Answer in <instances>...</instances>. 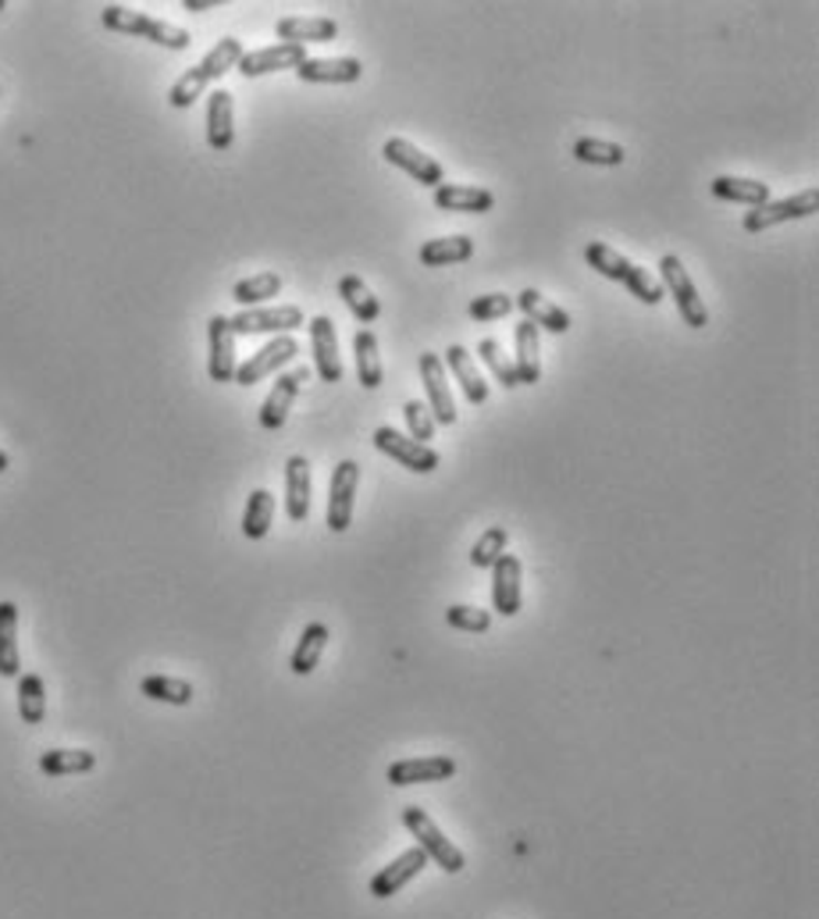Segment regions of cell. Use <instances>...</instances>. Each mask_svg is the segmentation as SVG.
Segmentation results:
<instances>
[{
  "mask_svg": "<svg viewBox=\"0 0 819 919\" xmlns=\"http://www.w3.org/2000/svg\"><path fill=\"white\" fill-rule=\"evenodd\" d=\"M513 311V300L506 293H485V296H474L468 314L474 321H495V317H506Z\"/></svg>",
  "mask_w": 819,
  "mask_h": 919,
  "instance_id": "obj_44",
  "label": "cell"
},
{
  "mask_svg": "<svg viewBox=\"0 0 819 919\" xmlns=\"http://www.w3.org/2000/svg\"><path fill=\"white\" fill-rule=\"evenodd\" d=\"M375 446L385 457L396 460L399 467H407L413 474H431L439 467V453L424 442H413L410 435L396 431V428H378L375 431Z\"/></svg>",
  "mask_w": 819,
  "mask_h": 919,
  "instance_id": "obj_10",
  "label": "cell"
},
{
  "mask_svg": "<svg viewBox=\"0 0 819 919\" xmlns=\"http://www.w3.org/2000/svg\"><path fill=\"white\" fill-rule=\"evenodd\" d=\"M442 364L453 370V378L460 382L463 396H468L471 403H485L489 399V382L481 378V370H477V364H474V357H471L468 349H463V346H449Z\"/></svg>",
  "mask_w": 819,
  "mask_h": 919,
  "instance_id": "obj_27",
  "label": "cell"
},
{
  "mask_svg": "<svg viewBox=\"0 0 819 919\" xmlns=\"http://www.w3.org/2000/svg\"><path fill=\"white\" fill-rule=\"evenodd\" d=\"M513 306H521L524 321H532L535 328H545V332H553V335L570 332V314L559 311V306L549 296H542L538 289H524V293L513 300Z\"/></svg>",
  "mask_w": 819,
  "mask_h": 919,
  "instance_id": "obj_21",
  "label": "cell"
},
{
  "mask_svg": "<svg viewBox=\"0 0 819 919\" xmlns=\"http://www.w3.org/2000/svg\"><path fill=\"white\" fill-rule=\"evenodd\" d=\"M96 755L90 749H51L40 755V770L46 777H69V773H90Z\"/></svg>",
  "mask_w": 819,
  "mask_h": 919,
  "instance_id": "obj_35",
  "label": "cell"
},
{
  "mask_svg": "<svg viewBox=\"0 0 819 919\" xmlns=\"http://www.w3.org/2000/svg\"><path fill=\"white\" fill-rule=\"evenodd\" d=\"M456 773V760L449 755H413V760H396L389 766V784L407 787V784H439Z\"/></svg>",
  "mask_w": 819,
  "mask_h": 919,
  "instance_id": "obj_13",
  "label": "cell"
},
{
  "mask_svg": "<svg viewBox=\"0 0 819 919\" xmlns=\"http://www.w3.org/2000/svg\"><path fill=\"white\" fill-rule=\"evenodd\" d=\"M139 691L154 702H168V706H189L192 702V685L182 681V677H168V673H150L139 681Z\"/></svg>",
  "mask_w": 819,
  "mask_h": 919,
  "instance_id": "obj_36",
  "label": "cell"
},
{
  "mask_svg": "<svg viewBox=\"0 0 819 919\" xmlns=\"http://www.w3.org/2000/svg\"><path fill=\"white\" fill-rule=\"evenodd\" d=\"M328 638H332V631H328V627L321 624V620H314V624L303 627V635H300L296 649H293V659H288V670H293L296 677L314 673V667H317L321 652H325Z\"/></svg>",
  "mask_w": 819,
  "mask_h": 919,
  "instance_id": "obj_28",
  "label": "cell"
},
{
  "mask_svg": "<svg viewBox=\"0 0 819 919\" xmlns=\"http://www.w3.org/2000/svg\"><path fill=\"white\" fill-rule=\"evenodd\" d=\"M8 467H11V460H8V453H4V449H0V474H4Z\"/></svg>",
  "mask_w": 819,
  "mask_h": 919,
  "instance_id": "obj_46",
  "label": "cell"
},
{
  "mask_svg": "<svg viewBox=\"0 0 819 919\" xmlns=\"http://www.w3.org/2000/svg\"><path fill=\"white\" fill-rule=\"evenodd\" d=\"M513 367H517V382H521V385L542 382L538 328L532 325V321H521V325H517V357H513Z\"/></svg>",
  "mask_w": 819,
  "mask_h": 919,
  "instance_id": "obj_31",
  "label": "cell"
},
{
  "mask_svg": "<svg viewBox=\"0 0 819 919\" xmlns=\"http://www.w3.org/2000/svg\"><path fill=\"white\" fill-rule=\"evenodd\" d=\"M403 827L413 834V842L417 848L424 852V856L435 863L439 869H445V874H460L463 866H468V859H463V852L449 842V837L439 831V824L431 819L421 805H407L403 810Z\"/></svg>",
  "mask_w": 819,
  "mask_h": 919,
  "instance_id": "obj_4",
  "label": "cell"
},
{
  "mask_svg": "<svg viewBox=\"0 0 819 919\" xmlns=\"http://www.w3.org/2000/svg\"><path fill=\"white\" fill-rule=\"evenodd\" d=\"M19 717L25 723H43V717H46V688H43L40 673L19 677Z\"/></svg>",
  "mask_w": 819,
  "mask_h": 919,
  "instance_id": "obj_39",
  "label": "cell"
},
{
  "mask_svg": "<svg viewBox=\"0 0 819 919\" xmlns=\"http://www.w3.org/2000/svg\"><path fill=\"white\" fill-rule=\"evenodd\" d=\"M307 61V51L296 43H275V46H261V51L243 54V61L235 64L243 79H256V75H271V72H285V69H300Z\"/></svg>",
  "mask_w": 819,
  "mask_h": 919,
  "instance_id": "obj_16",
  "label": "cell"
},
{
  "mask_svg": "<svg viewBox=\"0 0 819 919\" xmlns=\"http://www.w3.org/2000/svg\"><path fill=\"white\" fill-rule=\"evenodd\" d=\"M710 189L716 200H731V203H745V207L769 203V186L759 179H742V175H720V179H713Z\"/></svg>",
  "mask_w": 819,
  "mask_h": 919,
  "instance_id": "obj_29",
  "label": "cell"
},
{
  "mask_svg": "<svg viewBox=\"0 0 819 919\" xmlns=\"http://www.w3.org/2000/svg\"><path fill=\"white\" fill-rule=\"evenodd\" d=\"M660 275H663V282H660L663 293H670L673 303H678L684 325L687 328H705V325H710V311H705L699 289H695V282H692V275H687V268L681 264L678 253H666L663 257V261H660Z\"/></svg>",
  "mask_w": 819,
  "mask_h": 919,
  "instance_id": "obj_5",
  "label": "cell"
},
{
  "mask_svg": "<svg viewBox=\"0 0 819 919\" xmlns=\"http://www.w3.org/2000/svg\"><path fill=\"white\" fill-rule=\"evenodd\" d=\"M421 378H424L428 403H431L428 410L435 417V425H453L456 403H453V393H449V375L439 353H421Z\"/></svg>",
  "mask_w": 819,
  "mask_h": 919,
  "instance_id": "obj_14",
  "label": "cell"
},
{
  "mask_svg": "<svg viewBox=\"0 0 819 919\" xmlns=\"http://www.w3.org/2000/svg\"><path fill=\"white\" fill-rule=\"evenodd\" d=\"M221 0H182V8L186 11H211V8H218Z\"/></svg>",
  "mask_w": 819,
  "mask_h": 919,
  "instance_id": "obj_45",
  "label": "cell"
},
{
  "mask_svg": "<svg viewBox=\"0 0 819 919\" xmlns=\"http://www.w3.org/2000/svg\"><path fill=\"white\" fill-rule=\"evenodd\" d=\"M819 207V192L816 189H801L795 197H784V200H769L763 207H752V211L742 218L745 232H766L774 229V224H784V221H798V218H812Z\"/></svg>",
  "mask_w": 819,
  "mask_h": 919,
  "instance_id": "obj_6",
  "label": "cell"
},
{
  "mask_svg": "<svg viewBox=\"0 0 819 919\" xmlns=\"http://www.w3.org/2000/svg\"><path fill=\"white\" fill-rule=\"evenodd\" d=\"M353 353H357V378L364 389H378L385 382V367H381V353H378V338L375 332H357L353 338Z\"/></svg>",
  "mask_w": 819,
  "mask_h": 919,
  "instance_id": "obj_32",
  "label": "cell"
},
{
  "mask_svg": "<svg viewBox=\"0 0 819 919\" xmlns=\"http://www.w3.org/2000/svg\"><path fill=\"white\" fill-rule=\"evenodd\" d=\"M445 620L453 624L456 631H474V635L489 631V627H492V617H489V609H477V606H463V603L449 606V609H445Z\"/></svg>",
  "mask_w": 819,
  "mask_h": 919,
  "instance_id": "obj_43",
  "label": "cell"
},
{
  "mask_svg": "<svg viewBox=\"0 0 819 919\" xmlns=\"http://www.w3.org/2000/svg\"><path fill=\"white\" fill-rule=\"evenodd\" d=\"M279 40L282 43H332L339 36V22L328 14H314V19H279Z\"/></svg>",
  "mask_w": 819,
  "mask_h": 919,
  "instance_id": "obj_24",
  "label": "cell"
},
{
  "mask_svg": "<svg viewBox=\"0 0 819 919\" xmlns=\"http://www.w3.org/2000/svg\"><path fill=\"white\" fill-rule=\"evenodd\" d=\"M506 545H510V531L506 528H489L485 535H481L477 542H474V550H471V563L477 571H492L495 563H500V556L506 553Z\"/></svg>",
  "mask_w": 819,
  "mask_h": 919,
  "instance_id": "obj_40",
  "label": "cell"
},
{
  "mask_svg": "<svg viewBox=\"0 0 819 919\" xmlns=\"http://www.w3.org/2000/svg\"><path fill=\"white\" fill-rule=\"evenodd\" d=\"M574 157L581 160V165H599V168H617L623 165V147L620 143H609V139H596V136H585L574 143Z\"/></svg>",
  "mask_w": 819,
  "mask_h": 919,
  "instance_id": "obj_38",
  "label": "cell"
},
{
  "mask_svg": "<svg viewBox=\"0 0 819 919\" xmlns=\"http://www.w3.org/2000/svg\"><path fill=\"white\" fill-rule=\"evenodd\" d=\"M279 293H282V275H275V271H261V275H250L243 282H235L232 300L243 303V311H250V306H261Z\"/></svg>",
  "mask_w": 819,
  "mask_h": 919,
  "instance_id": "obj_37",
  "label": "cell"
},
{
  "mask_svg": "<svg viewBox=\"0 0 819 919\" xmlns=\"http://www.w3.org/2000/svg\"><path fill=\"white\" fill-rule=\"evenodd\" d=\"M311 346H314V367L321 382H343V357H339V335H335L332 317L317 314L311 321Z\"/></svg>",
  "mask_w": 819,
  "mask_h": 919,
  "instance_id": "obj_19",
  "label": "cell"
},
{
  "mask_svg": "<svg viewBox=\"0 0 819 919\" xmlns=\"http://www.w3.org/2000/svg\"><path fill=\"white\" fill-rule=\"evenodd\" d=\"M381 157L389 160V165H396L399 171H407L413 182H421V186H431V189H439L445 182V171L442 165L431 154H424L421 147H413L410 139H385V147H381Z\"/></svg>",
  "mask_w": 819,
  "mask_h": 919,
  "instance_id": "obj_8",
  "label": "cell"
},
{
  "mask_svg": "<svg viewBox=\"0 0 819 919\" xmlns=\"http://www.w3.org/2000/svg\"><path fill=\"white\" fill-rule=\"evenodd\" d=\"M357 489H360V463L343 460L332 471V481H328V528L335 531V535H343V531L353 524Z\"/></svg>",
  "mask_w": 819,
  "mask_h": 919,
  "instance_id": "obj_7",
  "label": "cell"
},
{
  "mask_svg": "<svg viewBox=\"0 0 819 919\" xmlns=\"http://www.w3.org/2000/svg\"><path fill=\"white\" fill-rule=\"evenodd\" d=\"M424 866H428V856H424V852L417 848V845H413V848H407L403 856H396L389 866L378 869V874L371 877V895H375V898H381V901H385V898H392V895H399V891H403L407 884L413 880V877H421V869H424Z\"/></svg>",
  "mask_w": 819,
  "mask_h": 919,
  "instance_id": "obj_17",
  "label": "cell"
},
{
  "mask_svg": "<svg viewBox=\"0 0 819 919\" xmlns=\"http://www.w3.org/2000/svg\"><path fill=\"white\" fill-rule=\"evenodd\" d=\"M403 414H407V428H410V439L413 442H424L428 439H435V417H431V410L424 407L421 399H407L403 403Z\"/></svg>",
  "mask_w": 819,
  "mask_h": 919,
  "instance_id": "obj_42",
  "label": "cell"
},
{
  "mask_svg": "<svg viewBox=\"0 0 819 919\" xmlns=\"http://www.w3.org/2000/svg\"><path fill=\"white\" fill-rule=\"evenodd\" d=\"M22 656H19V606L0 599V677H19Z\"/></svg>",
  "mask_w": 819,
  "mask_h": 919,
  "instance_id": "obj_26",
  "label": "cell"
},
{
  "mask_svg": "<svg viewBox=\"0 0 819 919\" xmlns=\"http://www.w3.org/2000/svg\"><path fill=\"white\" fill-rule=\"evenodd\" d=\"M521 577H524V567L517 556L503 553L500 563L492 567V609L503 613V617H517L521 613Z\"/></svg>",
  "mask_w": 819,
  "mask_h": 919,
  "instance_id": "obj_18",
  "label": "cell"
},
{
  "mask_svg": "<svg viewBox=\"0 0 819 919\" xmlns=\"http://www.w3.org/2000/svg\"><path fill=\"white\" fill-rule=\"evenodd\" d=\"M0 11H4V0H0Z\"/></svg>",
  "mask_w": 819,
  "mask_h": 919,
  "instance_id": "obj_47",
  "label": "cell"
},
{
  "mask_svg": "<svg viewBox=\"0 0 819 919\" xmlns=\"http://www.w3.org/2000/svg\"><path fill=\"white\" fill-rule=\"evenodd\" d=\"M303 382H311L307 367H293V370H285V375L275 378V385H271V393H267L264 407H261V428L264 431H279L288 421V410H293Z\"/></svg>",
  "mask_w": 819,
  "mask_h": 919,
  "instance_id": "obj_11",
  "label": "cell"
},
{
  "mask_svg": "<svg viewBox=\"0 0 819 919\" xmlns=\"http://www.w3.org/2000/svg\"><path fill=\"white\" fill-rule=\"evenodd\" d=\"M300 83H357L364 64L357 58H307L296 69Z\"/></svg>",
  "mask_w": 819,
  "mask_h": 919,
  "instance_id": "obj_22",
  "label": "cell"
},
{
  "mask_svg": "<svg viewBox=\"0 0 819 919\" xmlns=\"http://www.w3.org/2000/svg\"><path fill=\"white\" fill-rule=\"evenodd\" d=\"M271 524H275V495L267 489H253L250 499H246V510H243V535L261 542Z\"/></svg>",
  "mask_w": 819,
  "mask_h": 919,
  "instance_id": "obj_34",
  "label": "cell"
},
{
  "mask_svg": "<svg viewBox=\"0 0 819 919\" xmlns=\"http://www.w3.org/2000/svg\"><path fill=\"white\" fill-rule=\"evenodd\" d=\"M435 207L442 211H456V215H485L495 207V192L481 189V186H456V182H442L435 189Z\"/></svg>",
  "mask_w": 819,
  "mask_h": 919,
  "instance_id": "obj_23",
  "label": "cell"
},
{
  "mask_svg": "<svg viewBox=\"0 0 819 919\" xmlns=\"http://www.w3.org/2000/svg\"><path fill=\"white\" fill-rule=\"evenodd\" d=\"M235 139V125H232V93L229 90H214L207 96V143L211 150H229Z\"/></svg>",
  "mask_w": 819,
  "mask_h": 919,
  "instance_id": "obj_25",
  "label": "cell"
},
{
  "mask_svg": "<svg viewBox=\"0 0 819 919\" xmlns=\"http://www.w3.org/2000/svg\"><path fill=\"white\" fill-rule=\"evenodd\" d=\"M311 463L303 457H288L285 463V513L288 521H307L311 518Z\"/></svg>",
  "mask_w": 819,
  "mask_h": 919,
  "instance_id": "obj_20",
  "label": "cell"
},
{
  "mask_svg": "<svg viewBox=\"0 0 819 919\" xmlns=\"http://www.w3.org/2000/svg\"><path fill=\"white\" fill-rule=\"evenodd\" d=\"M296 353H300V343L293 335H279V338H271V343L264 349H256L253 357L246 364H239L235 367V378L239 385H253V382H261L267 375H275L279 367H285L288 361H296Z\"/></svg>",
  "mask_w": 819,
  "mask_h": 919,
  "instance_id": "obj_12",
  "label": "cell"
},
{
  "mask_svg": "<svg viewBox=\"0 0 819 919\" xmlns=\"http://www.w3.org/2000/svg\"><path fill=\"white\" fill-rule=\"evenodd\" d=\"M477 357L489 364V370L495 375V382L503 385V389H517V367H513L510 357H503V346L495 343V338H481L477 343Z\"/></svg>",
  "mask_w": 819,
  "mask_h": 919,
  "instance_id": "obj_41",
  "label": "cell"
},
{
  "mask_svg": "<svg viewBox=\"0 0 819 919\" xmlns=\"http://www.w3.org/2000/svg\"><path fill=\"white\" fill-rule=\"evenodd\" d=\"M243 43H239L235 36H224L218 40L211 51L203 54L200 64H192L189 72H182L179 79H175V86L168 90V104L171 107H192L203 96V90L214 83V79H221L224 72H232L239 61H243Z\"/></svg>",
  "mask_w": 819,
  "mask_h": 919,
  "instance_id": "obj_1",
  "label": "cell"
},
{
  "mask_svg": "<svg viewBox=\"0 0 819 919\" xmlns=\"http://www.w3.org/2000/svg\"><path fill=\"white\" fill-rule=\"evenodd\" d=\"M585 261L588 268H596L602 279L609 282H620V285H628L631 289V296L641 300V303H649L655 306L666 293H663V285L655 282L645 268H638L634 261H628L623 253H617L613 247H606V243H588L585 250Z\"/></svg>",
  "mask_w": 819,
  "mask_h": 919,
  "instance_id": "obj_2",
  "label": "cell"
},
{
  "mask_svg": "<svg viewBox=\"0 0 819 919\" xmlns=\"http://www.w3.org/2000/svg\"><path fill=\"white\" fill-rule=\"evenodd\" d=\"M339 296L346 300L349 314L357 317V321H364V325H371V321H378L381 303H378V296L371 293V289H367V282H364L360 275H343V279H339Z\"/></svg>",
  "mask_w": 819,
  "mask_h": 919,
  "instance_id": "obj_33",
  "label": "cell"
},
{
  "mask_svg": "<svg viewBox=\"0 0 819 919\" xmlns=\"http://www.w3.org/2000/svg\"><path fill=\"white\" fill-rule=\"evenodd\" d=\"M474 257V239L468 236H445V239H428L421 247V264L424 268H445V264H463Z\"/></svg>",
  "mask_w": 819,
  "mask_h": 919,
  "instance_id": "obj_30",
  "label": "cell"
},
{
  "mask_svg": "<svg viewBox=\"0 0 819 919\" xmlns=\"http://www.w3.org/2000/svg\"><path fill=\"white\" fill-rule=\"evenodd\" d=\"M101 22L111 32H125V36L150 40L157 46H165V51H186V46L192 43L186 29L171 25V22H160V19H150V14H143L136 8H125V4H107L101 11Z\"/></svg>",
  "mask_w": 819,
  "mask_h": 919,
  "instance_id": "obj_3",
  "label": "cell"
},
{
  "mask_svg": "<svg viewBox=\"0 0 819 919\" xmlns=\"http://www.w3.org/2000/svg\"><path fill=\"white\" fill-rule=\"evenodd\" d=\"M207 343H211V357H207V375L211 382H232L235 378V332L229 317L214 314L207 321Z\"/></svg>",
  "mask_w": 819,
  "mask_h": 919,
  "instance_id": "obj_15",
  "label": "cell"
},
{
  "mask_svg": "<svg viewBox=\"0 0 819 919\" xmlns=\"http://www.w3.org/2000/svg\"><path fill=\"white\" fill-rule=\"evenodd\" d=\"M229 325L235 335H261V332H296L303 328L307 321H303V311L293 303L285 306H250V311H239L235 317H229Z\"/></svg>",
  "mask_w": 819,
  "mask_h": 919,
  "instance_id": "obj_9",
  "label": "cell"
}]
</instances>
